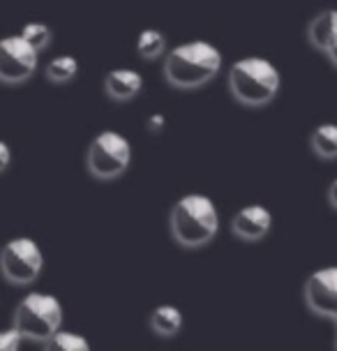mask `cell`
Listing matches in <instances>:
<instances>
[{"label": "cell", "mask_w": 337, "mask_h": 351, "mask_svg": "<svg viewBox=\"0 0 337 351\" xmlns=\"http://www.w3.org/2000/svg\"><path fill=\"white\" fill-rule=\"evenodd\" d=\"M222 70V53L210 42L195 40L168 49L164 53V74L166 84L178 90H195L210 84Z\"/></svg>", "instance_id": "1"}, {"label": "cell", "mask_w": 337, "mask_h": 351, "mask_svg": "<svg viewBox=\"0 0 337 351\" xmlns=\"http://www.w3.org/2000/svg\"><path fill=\"white\" fill-rule=\"evenodd\" d=\"M168 231L185 250L205 247L220 231V213L205 194H185L168 213Z\"/></svg>", "instance_id": "2"}, {"label": "cell", "mask_w": 337, "mask_h": 351, "mask_svg": "<svg viewBox=\"0 0 337 351\" xmlns=\"http://www.w3.org/2000/svg\"><path fill=\"white\" fill-rule=\"evenodd\" d=\"M229 93L242 106H266L277 97L282 77L279 70L268 58L261 56H245L229 67L227 74Z\"/></svg>", "instance_id": "3"}, {"label": "cell", "mask_w": 337, "mask_h": 351, "mask_svg": "<svg viewBox=\"0 0 337 351\" xmlns=\"http://www.w3.org/2000/svg\"><path fill=\"white\" fill-rule=\"evenodd\" d=\"M18 333L30 344H45L55 330L62 328V305L53 293L33 291L18 300L14 322Z\"/></svg>", "instance_id": "4"}, {"label": "cell", "mask_w": 337, "mask_h": 351, "mask_svg": "<svg viewBox=\"0 0 337 351\" xmlns=\"http://www.w3.org/2000/svg\"><path fill=\"white\" fill-rule=\"evenodd\" d=\"M132 165V143L121 132L102 130L86 150V169L97 180H116Z\"/></svg>", "instance_id": "5"}, {"label": "cell", "mask_w": 337, "mask_h": 351, "mask_svg": "<svg viewBox=\"0 0 337 351\" xmlns=\"http://www.w3.org/2000/svg\"><path fill=\"white\" fill-rule=\"evenodd\" d=\"M45 254L37 241L28 236L10 238L0 247V275L14 287H28L42 275Z\"/></svg>", "instance_id": "6"}, {"label": "cell", "mask_w": 337, "mask_h": 351, "mask_svg": "<svg viewBox=\"0 0 337 351\" xmlns=\"http://www.w3.org/2000/svg\"><path fill=\"white\" fill-rule=\"evenodd\" d=\"M37 56L40 51L30 47L21 33L0 37V84H26L37 72Z\"/></svg>", "instance_id": "7"}, {"label": "cell", "mask_w": 337, "mask_h": 351, "mask_svg": "<svg viewBox=\"0 0 337 351\" xmlns=\"http://www.w3.org/2000/svg\"><path fill=\"white\" fill-rule=\"evenodd\" d=\"M303 298L310 312L328 319L337 330V266L314 271L303 287Z\"/></svg>", "instance_id": "8"}, {"label": "cell", "mask_w": 337, "mask_h": 351, "mask_svg": "<svg viewBox=\"0 0 337 351\" xmlns=\"http://www.w3.org/2000/svg\"><path fill=\"white\" fill-rule=\"evenodd\" d=\"M273 213L261 204H249L231 217V231L245 243H259L271 234Z\"/></svg>", "instance_id": "9"}, {"label": "cell", "mask_w": 337, "mask_h": 351, "mask_svg": "<svg viewBox=\"0 0 337 351\" xmlns=\"http://www.w3.org/2000/svg\"><path fill=\"white\" fill-rule=\"evenodd\" d=\"M143 90V77L132 67H116L104 77V93L114 102H129Z\"/></svg>", "instance_id": "10"}, {"label": "cell", "mask_w": 337, "mask_h": 351, "mask_svg": "<svg viewBox=\"0 0 337 351\" xmlns=\"http://www.w3.org/2000/svg\"><path fill=\"white\" fill-rule=\"evenodd\" d=\"M337 37V10L319 12L308 26V40L316 51L326 53Z\"/></svg>", "instance_id": "11"}, {"label": "cell", "mask_w": 337, "mask_h": 351, "mask_svg": "<svg viewBox=\"0 0 337 351\" xmlns=\"http://www.w3.org/2000/svg\"><path fill=\"white\" fill-rule=\"evenodd\" d=\"M148 326L158 337H176L183 330V312L176 305H158L148 315Z\"/></svg>", "instance_id": "12"}, {"label": "cell", "mask_w": 337, "mask_h": 351, "mask_svg": "<svg viewBox=\"0 0 337 351\" xmlns=\"http://www.w3.org/2000/svg\"><path fill=\"white\" fill-rule=\"evenodd\" d=\"M312 153L321 160H337V125L335 123H321L312 130L310 136Z\"/></svg>", "instance_id": "13"}, {"label": "cell", "mask_w": 337, "mask_h": 351, "mask_svg": "<svg viewBox=\"0 0 337 351\" xmlns=\"http://www.w3.org/2000/svg\"><path fill=\"white\" fill-rule=\"evenodd\" d=\"M79 74V60L74 56H67V53H60L55 56L47 62V70H45V77L47 81L51 84H70V81L77 79Z\"/></svg>", "instance_id": "14"}, {"label": "cell", "mask_w": 337, "mask_h": 351, "mask_svg": "<svg viewBox=\"0 0 337 351\" xmlns=\"http://www.w3.org/2000/svg\"><path fill=\"white\" fill-rule=\"evenodd\" d=\"M136 53L143 60H158L166 53V37L158 28H146L136 37Z\"/></svg>", "instance_id": "15"}, {"label": "cell", "mask_w": 337, "mask_h": 351, "mask_svg": "<svg viewBox=\"0 0 337 351\" xmlns=\"http://www.w3.org/2000/svg\"><path fill=\"white\" fill-rule=\"evenodd\" d=\"M42 349H47V351H88L90 342L79 333L58 328L45 344H42Z\"/></svg>", "instance_id": "16"}, {"label": "cell", "mask_w": 337, "mask_h": 351, "mask_svg": "<svg viewBox=\"0 0 337 351\" xmlns=\"http://www.w3.org/2000/svg\"><path fill=\"white\" fill-rule=\"evenodd\" d=\"M21 37L30 44V47L37 49V51L42 53L45 49H49V44H51L53 33H51V28H49L47 23L30 21V23H26V26L21 28Z\"/></svg>", "instance_id": "17"}, {"label": "cell", "mask_w": 337, "mask_h": 351, "mask_svg": "<svg viewBox=\"0 0 337 351\" xmlns=\"http://www.w3.org/2000/svg\"><path fill=\"white\" fill-rule=\"evenodd\" d=\"M23 344H26V337L18 333L16 326L0 330V351H16V349H21Z\"/></svg>", "instance_id": "18"}, {"label": "cell", "mask_w": 337, "mask_h": 351, "mask_svg": "<svg viewBox=\"0 0 337 351\" xmlns=\"http://www.w3.org/2000/svg\"><path fill=\"white\" fill-rule=\"evenodd\" d=\"M164 125H166V121H164V116H160V114H153L151 118L146 121V128L153 132V134H158V132H162L164 130Z\"/></svg>", "instance_id": "19"}, {"label": "cell", "mask_w": 337, "mask_h": 351, "mask_svg": "<svg viewBox=\"0 0 337 351\" xmlns=\"http://www.w3.org/2000/svg\"><path fill=\"white\" fill-rule=\"evenodd\" d=\"M10 162H12V150H10L8 143L0 141V173H3L5 169L10 167Z\"/></svg>", "instance_id": "20"}, {"label": "cell", "mask_w": 337, "mask_h": 351, "mask_svg": "<svg viewBox=\"0 0 337 351\" xmlns=\"http://www.w3.org/2000/svg\"><path fill=\"white\" fill-rule=\"evenodd\" d=\"M328 204L337 210V178L328 185Z\"/></svg>", "instance_id": "21"}, {"label": "cell", "mask_w": 337, "mask_h": 351, "mask_svg": "<svg viewBox=\"0 0 337 351\" xmlns=\"http://www.w3.org/2000/svg\"><path fill=\"white\" fill-rule=\"evenodd\" d=\"M326 56H328V58H330V62H333V65L337 67V37H335V42L330 44V49H328V51H326Z\"/></svg>", "instance_id": "22"}, {"label": "cell", "mask_w": 337, "mask_h": 351, "mask_svg": "<svg viewBox=\"0 0 337 351\" xmlns=\"http://www.w3.org/2000/svg\"><path fill=\"white\" fill-rule=\"evenodd\" d=\"M335 347H337V330H335Z\"/></svg>", "instance_id": "23"}]
</instances>
